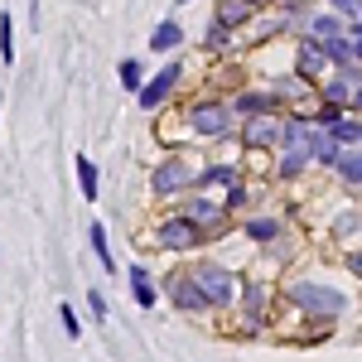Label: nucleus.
Returning a JSON list of instances; mask_svg holds the SVG:
<instances>
[{"instance_id": "7", "label": "nucleus", "mask_w": 362, "mask_h": 362, "mask_svg": "<svg viewBox=\"0 0 362 362\" xmlns=\"http://www.w3.org/2000/svg\"><path fill=\"white\" fill-rule=\"evenodd\" d=\"M276 136H285V131H280V126H276V116L256 112V116H251V121H247V140H251V145H271V140H276Z\"/></svg>"}, {"instance_id": "5", "label": "nucleus", "mask_w": 362, "mask_h": 362, "mask_svg": "<svg viewBox=\"0 0 362 362\" xmlns=\"http://www.w3.org/2000/svg\"><path fill=\"white\" fill-rule=\"evenodd\" d=\"M174 83H179V68L169 63V68L160 73V78H150V83L140 87V107H145V112H150V107H160V102H165L169 92H174Z\"/></svg>"}, {"instance_id": "9", "label": "nucleus", "mask_w": 362, "mask_h": 362, "mask_svg": "<svg viewBox=\"0 0 362 362\" xmlns=\"http://www.w3.org/2000/svg\"><path fill=\"white\" fill-rule=\"evenodd\" d=\"M169 290H174V300H179L184 309H203V305H208V295H203V285H198V280H174Z\"/></svg>"}, {"instance_id": "13", "label": "nucleus", "mask_w": 362, "mask_h": 362, "mask_svg": "<svg viewBox=\"0 0 362 362\" xmlns=\"http://www.w3.org/2000/svg\"><path fill=\"white\" fill-rule=\"evenodd\" d=\"M247 5L251 0H223V5H218V20H223V25H242V20H247Z\"/></svg>"}, {"instance_id": "26", "label": "nucleus", "mask_w": 362, "mask_h": 362, "mask_svg": "<svg viewBox=\"0 0 362 362\" xmlns=\"http://www.w3.org/2000/svg\"><path fill=\"white\" fill-rule=\"evenodd\" d=\"M353 102H358V107H362V87H358V97H353Z\"/></svg>"}, {"instance_id": "12", "label": "nucleus", "mask_w": 362, "mask_h": 362, "mask_svg": "<svg viewBox=\"0 0 362 362\" xmlns=\"http://www.w3.org/2000/svg\"><path fill=\"white\" fill-rule=\"evenodd\" d=\"M131 295H136V300H140V305H145V309L155 305V290H150V276H145L140 266H136V271H131Z\"/></svg>"}, {"instance_id": "27", "label": "nucleus", "mask_w": 362, "mask_h": 362, "mask_svg": "<svg viewBox=\"0 0 362 362\" xmlns=\"http://www.w3.org/2000/svg\"><path fill=\"white\" fill-rule=\"evenodd\" d=\"M251 5H266V0H251Z\"/></svg>"}, {"instance_id": "22", "label": "nucleus", "mask_w": 362, "mask_h": 362, "mask_svg": "<svg viewBox=\"0 0 362 362\" xmlns=\"http://www.w3.org/2000/svg\"><path fill=\"white\" fill-rule=\"evenodd\" d=\"M237 107H242V112H247V116H256V112H266V97H242Z\"/></svg>"}, {"instance_id": "10", "label": "nucleus", "mask_w": 362, "mask_h": 362, "mask_svg": "<svg viewBox=\"0 0 362 362\" xmlns=\"http://www.w3.org/2000/svg\"><path fill=\"white\" fill-rule=\"evenodd\" d=\"M179 39H184V29L169 20V25H160L150 34V49H155V54H169V49H179Z\"/></svg>"}, {"instance_id": "20", "label": "nucleus", "mask_w": 362, "mask_h": 362, "mask_svg": "<svg viewBox=\"0 0 362 362\" xmlns=\"http://www.w3.org/2000/svg\"><path fill=\"white\" fill-rule=\"evenodd\" d=\"M314 34H319V39H338V20H329V15L314 20Z\"/></svg>"}, {"instance_id": "18", "label": "nucleus", "mask_w": 362, "mask_h": 362, "mask_svg": "<svg viewBox=\"0 0 362 362\" xmlns=\"http://www.w3.org/2000/svg\"><path fill=\"white\" fill-rule=\"evenodd\" d=\"M140 78H145V73H140V58H126V63H121V83L131 87V92H140Z\"/></svg>"}, {"instance_id": "24", "label": "nucleus", "mask_w": 362, "mask_h": 362, "mask_svg": "<svg viewBox=\"0 0 362 362\" xmlns=\"http://www.w3.org/2000/svg\"><path fill=\"white\" fill-rule=\"evenodd\" d=\"M324 97H329V102H343V97H348V87H343V83H329V92H324Z\"/></svg>"}, {"instance_id": "25", "label": "nucleus", "mask_w": 362, "mask_h": 362, "mask_svg": "<svg viewBox=\"0 0 362 362\" xmlns=\"http://www.w3.org/2000/svg\"><path fill=\"white\" fill-rule=\"evenodd\" d=\"M334 5H338V10H353V15L362 20V0H334Z\"/></svg>"}, {"instance_id": "17", "label": "nucleus", "mask_w": 362, "mask_h": 362, "mask_svg": "<svg viewBox=\"0 0 362 362\" xmlns=\"http://www.w3.org/2000/svg\"><path fill=\"white\" fill-rule=\"evenodd\" d=\"M338 174L353 179V184H362V155H338Z\"/></svg>"}, {"instance_id": "23", "label": "nucleus", "mask_w": 362, "mask_h": 362, "mask_svg": "<svg viewBox=\"0 0 362 362\" xmlns=\"http://www.w3.org/2000/svg\"><path fill=\"white\" fill-rule=\"evenodd\" d=\"M63 329H68V338H78V334H83V329H78V314H73L68 305H63Z\"/></svg>"}, {"instance_id": "15", "label": "nucleus", "mask_w": 362, "mask_h": 362, "mask_svg": "<svg viewBox=\"0 0 362 362\" xmlns=\"http://www.w3.org/2000/svg\"><path fill=\"white\" fill-rule=\"evenodd\" d=\"M324 68V54H319V44H305L300 49V73H319Z\"/></svg>"}, {"instance_id": "2", "label": "nucleus", "mask_w": 362, "mask_h": 362, "mask_svg": "<svg viewBox=\"0 0 362 362\" xmlns=\"http://www.w3.org/2000/svg\"><path fill=\"white\" fill-rule=\"evenodd\" d=\"M290 300L300 309H309V314H338L343 309V295L338 290H324V285H290Z\"/></svg>"}, {"instance_id": "11", "label": "nucleus", "mask_w": 362, "mask_h": 362, "mask_svg": "<svg viewBox=\"0 0 362 362\" xmlns=\"http://www.w3.org/2000/svg\"><path fill=\"white\" fill-rule=\"evenodd\" d=\"M189 218H194L198 227H218V223H223V208H218V203H194Z\"/></svg>"}, {"instance_id": "3", "label": "nucleus", "mask_w": 362, "mask_h": 362, "mask_svg": "<svg viewBox=\"0 0 362 362\" xmlns=\"http://www.w3.org/2000/svg\"><path fill=\"white\" fill-rule=\"evenodd\" d=\"M194 280L203 285L208 305H227V300H232V290H237V285H232V276H227L223 266H198V271H194Z\"/></svg>"}, {"instance_id": "14", "label": "nucleus", "mask_w": 362, "mask_h": 362, "mask_svg": "<svg viewBox=\"0 0 362 362\" xmlns=\"http://www.w3.org/2000/svg\"><path fill=\"white\" fill-rule=\"evenodd\" d=\"M78 179H83V194L97 198V165H92L87 155H78Z\"/></svg>"}, {"instance_id": "6", "label": "nucleus", "mask_w": 362, "mask_h": 362, "mask_svg": "<svg viewBox=\"0 0 362 362\" xmlns=\"http://www.w3.org/2000/svg\"><path fill=\"white\" fill-rule=\"evenodd\" d=\"M194 131H198V136H213V140L227 136V112H223V107H213V102L198 107V112H194Z\"/></svg>"}, {"instance_id": "16", "label": "nucleus", "mask_w": 362, "mask_h": 362, "mask_svg": "<svg viewBox=\"0 0 362 362\" xmlns=\"http://www.w3.org/2000/svg\"><path fill=\"white\" fill-rule=\"evenodd\" d=\"M329 131H334V140H338V145H353V140L362 136V126H358V121H334Z\"/></svg>"}, {"instance_id": "19", "label": "nucleus", "mask_w": 362, "mask_h": 362, "mask_svg": "<svg viewBox=\"0 0 362 362\" xmlns=\"http://www.w3.org/2000/svg\"><path fill=\"white\" fill-rule=\"evenodd\" d=\"M92 247H97V261L112 271V251H107V232H102V223H92Z\"/></svg>"}, {"instance_id": "1", "label": "nucleus", "mask_w": 362, "mask_h": 362, "mask_svg": "<svg viewBox=\"0 0 362 362\" xmlns=\"http://www.w3.org/2000/svg\"><path fill=\"white\" fill-rule=\"evenodd\" d=\"M309 160H329V165H338L334 131L324 136V131H309L305 121H290V126H285V160H280V174H300Z\"/></svg>"}, {"instance_id": "4", "label": "nucleus", "mask_w": 362, "mask_h": 362, "mask_svg": "<svg viewBox=\"0 0 362 362\" xmlns=\"http://www.w3.org/2000/svg\"><path fill=\"white\" fill-rule=\"evenodd\" d=\"M160 242H165L169 251L194 247V242H198V223H194V218H169V223L160 227Z\"/></svg>"}, {"instance_id": "8", "label": "nucleus", "mask_w": 362, "mask_h": 362, "mask_svg": "<svg viewBox=\"0 0 362 362\" xmlns=\"http://www.w3.org/2000/svg\"><path fill=\"white\" fill-rule=\"evenodd\" d=\"M184 184H189V169L179 165V160L160 165V174H155V189H160V194H174V189H184Z\"/></svg>"}, {"instance_id": "21", "label": "nucleus", "mask_w": 362, "mask_h": 362, "mask_svg": "<svg viewBox=\"0 0 362 362\" xmlns=\"http://www.w3.org/2000/svg\"><path fill=\"white\" fill-rule=\"evenodd\" d=\"M251 237H256V242H266V237H276V223H266V218H261V223H251Z\"/></svg>"}]
</instances>
